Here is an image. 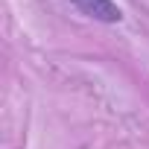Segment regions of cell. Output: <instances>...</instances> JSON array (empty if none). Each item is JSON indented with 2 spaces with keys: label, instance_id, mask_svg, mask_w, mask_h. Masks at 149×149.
Segmentation results:
<instances>
[{
  "label": "cell",
  "instance_id": "6da1fadb",
  "mask_svg": "<svg viewBox=\"0 0 149 149\" xmlns=\"http://www.w3.org/2000/svg\"><path fill=\"white\" fill-rule=\"evenodd\" d=\"M85 18L100 21V24H120L123 21V9L114 0H70Z\"/></svg>",
  "mask_w": 149,
  "mask_h": 149
}]
</instances>
